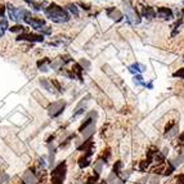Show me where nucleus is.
<instances>
[{
	"instance_id": "1",
	"label": "nucleus",
	"mask_w": 184,
	"mask_h": 184,
	"mask_svg": "<svg viewBox=\"0 0 184 184\" xmlns=\"http://www.w3.org/2000/svg\"><path fill=\"white\" fill-rule=\"evenodd\" d=\"M44 14H45L47 18H49L54 23H66L71 18L68 12L66 9H63L62 7H59L58 4H55V3L49 4L44 9Z\"/></svg>"
},
{
	"instance_id": "6",
	"label": "nucleus",
	"mask_w": 184,
	"mask_h": 184,
	"mask_svg": "<svg viewBox=\"0 0 184 184\" xmlns=\"http://www.w3.org/2000/svg\"><path fill=\"white\" fill-rule=\"evenodd\" d=\"M17 40H26V41H30V42H42L44 41V35L41 34H31V32H23L17 36Z\"/></svg>"
},
{
	"instance_id": "7",
	"label": "nucleus",
	"mask_w": 184,
	"mask_h": 184,
	"mask_svg": "<svg viewBox=\"0 0 184 184\" xmlns=\"http://www.w3.org/2000/svg\"><path fill=\"white\" fill-rule=\"evenodd\" d=\"M64 107H66V103H64L63 101H58V102L52 103L50 107H49V109H48V111H49V115H50L52 117H58L61 113L63 112Z\"/></svg>"
},
{
	"instance_id": "23",
	"label": "nucleus",
	"mask_w": 184,
	"mask_h": 184,
	"mask_svg": "<svg viewBox=\"0 0 184 184\" xmlns=\"http://www.w3.org/2000/svg\"><path fill=\"white\" fill-rule=\"evenodd\" d=\"M181 14H183V18H184V8L181 9Z\"/></svg>"
},
{
	"instance_id": "14",
	"label": "nucleus",
	"mask_w": 184,
	"mask_h": 184,
	"mask_svg": "<svg viewBox=\"0 0 184 184\" xmlns=\"http://www.w3.org/2000/svg\"><path fill=\"white\" fill-rule=\"evenodd\" d=\"M9 28V25H8V20L5 17L3 18H0V37H3L5 31Z\"/></svg>"
},
{
	"instance_id": "20",
	"label": "nucleus",
	"mask_w": 184,
	"mask_h": 184,
	"mask_svg": "<svg viewBox=\"0 0 184 184\" xmlns=\"http://www.w3.org/2000/svg\"><path fill=\"white\" fill-rule=\"evenodd\" d=\"M173 76H174V77H180V79H183V80H184V68L178 70L176 72H174V74H173Z\"/></svg>"
},
{
	"instance_id": "9",
	"label": "nucleus",
	"mask_w": 184,
	"mask_h": 184,
	"mask_svg": "<svg viewBox=\"0 0 184 184\" xmlns=\"http://www.w3.org/2000/svg\"><path fill=\"white\" fill-rule=\"evenodd\" d=\"M106 14H107V17H108V18L113 20L115 22H120V21H122V18H124L122 13H121L117 8H113V7L107 8V9H106Z\"/></svg>"
},
{
	"instance_id": "24",
	"label": "nucleus",
	"mask_w": 184,
	"mask_h": 184,
	"mask_svg": "<svg viewBox=\"0 0 184 184\" xmlns=\"http://www.w3.org/2000/svg\"><path fill=\"white\" fill-rule=\"evenodd\" d=\"M183 4H184V2H183Z\"/></svg>"
},
{
	"instance_id": "22",
	"label": "nucleus",
	"mask_w": 184,
	"mask_h": 184,
	"mask_svg": "<svg viewBox=\"0 0 184 184\" xmlns=\"http://www.w3.org/2000/svg\"><path fill=\"white\" fill-rule=\"evenodd\" d=\"M179 146H183L184 147V133L180 134V137H179Z\"/></svg>"
},
{
	"instance_id": "21",
	"label": "nucleus",
	"mask_w": 184,
	"mask_h": 184,
	"mask_svg": "<svg viewBox=\"0 0 184 184\" xmlns=\"http://www.w3.org/2000/svg\"><path fill=\"white\" fill-rule=\"evenodd\" d=\"M79 5H80L82 9H85V10H90V8H92L90 4H86V3H84V2H80Z\"/></svg>"
},
{
	"instance_id": "19",
	"label": "nucleus",
	"mask_w": 184,
	"mask_h": 184,
	"mask_svg": "<svg viewBox=\"0 0 184 184\" xmlns=\"http://www.w3.org/2000/svg\"><path fill=\"white\" fill-rule=\"evenodd\" d=\"M39 31L41 32V35H52V28L49 26H47V25L42 27V28H40Z\"/></svg>"
},
{
	"instance_id": "10",
	"label": "nucleus",
	"mask_w": 184,
	"mask_h": 184,
	"mask_svg": "<svg viewBox=\"0 0 184 184\" xmlns=\"http://www.w3.org/2000/svg\"><path fill=\"white\" fill-rule=\"evenodd\" d=\"M25 3H27L34 10H44L47 8V2L45 0H25Z\"/></svg>"
},
{
	"instance_id": "4",
	"label": "nucleus",
	"mask_w": 184,
	"mask_h": 184,
	"mask_svg": "<svg viewBox=\"0 0 184 184\" xmlns=\"http://www.w3.org/2000/svg\"><path fill=\"white\" fill-rule=\"evenodd\" d=\"M23 21H25L28 26H31L34 30H36V31H39L40 28H42V27L45 26V20H42V18H40V17H36V16H32L31 12H28V10H27V13L25 14Z\"/></svg>"
},
{
	"instance_id": "12",
	"label": "nucleus",
	"mask_w": 184,
	"mask_h": 184,
	"mask_svg": "<svg viewBox=\"0 0 184 184\" xmlns=\"http://www.w3.org/2000/svg\"><path fill=\"white\" fill-rule=\"evenodd\" d=\"M146 71V66L144 64H140V63H134L129 67V72L134 74V75H140L142 72Z\"/></svg>"
},
{
	"instance_id": "11",
	"label": "nucleus",
	"mask_w": 184,
	"mask_h": 184,
	"mask_svg": "<svg viewBox=\"0 0 184 184\" xmlns=\"http://www.w3.org/2000/svg\"><path fill=\"white\" fill-rule=\"evenodd\" d=\"M142 16L147 20H153L156 17V10L149 5H144L142 8Z\"/></svg>"
},
{
	"instance_id": "16",
	"label": "nucleus",
	"mask_w": 184,
	"mask_h": 184,
	"mask_svg": "<svg viewBox=\"0 0 184 184\" xmlns=\"http://www.w3.org/2000/svg\"><path fill=\"white\" fill-rule=\"evenodd\" d=\"M40 84H41V86H44L49 93H54V88H52V85L48 82L47 79H41L40 80Z\"/></svg>"
},
{
	"instance_id": "2",
	"label": "nucleus",
	"mask_w": 184,
	"mask_h": 184,
	"mask_svg": "<svg viewBox=\"0 0 184 184\" xmlns=\"http://www.w3.org/2000/svg\"><path fill=\"white\" fill-rule=\"evenodd\" d=\"M122 7H124V13H125V17L127 18L130 23L133 25H138L142 22V17L140 14L138 13V10L134 8V5L129 2V0H124L122 2Z\"/></svg>"
},
{
	"instance_id": "13",
	"label": "nucleus",
	"mask_w": 184,
	"mask_h": 184,
	"mask_svg": "<svg viewBox=\"0 0 184 184\" xmlns=\"http://www.w3.org/2000/svg\"><path fill=\"white\" fill-rule=\"evenodd\" d=\"M8 30H9L10 32H14V34H17V32H20V34L27 32V28H26L25 26H22L21 23H17V25H14V26L9 27V28H8Z\"/></svg>"
},
{
	"instance_id": "3",
	"label": "nucleus",
	"mask_w": 184,
	"mask_h": 184,
	"mask_svg": "<svg viewBox=\"0 0 184 184\" xmlns=\"http://www.w3.org/2000/svg\"><path fill=\"white\" fill-rule=\"evenodd\" d=\"M7 13H8L9 20H12L16 23H20V22L23 21L25 14L27 13V10L23 9V8H18V7H14L12 4H8L7 5Z\"/></svg>"
},
{
	"instance_id": "17",
	"label": "nucleus",
	"mask_w": 184,
	"mask_h": 184,
	"mask_svg": "<svg viewBox=\"0 0 184 184\" xmlns=\"http://www.w3.org/2000/svg\"><path fill=\"white\" fill-rule=\"evenodd\" d=\"M134 84L135 85H139V86H146V81H144V79L140 75H134Z\"/></svg>"
},
{
	"instance_id": "15",
	"label": "nucleus",
	"mask_w": 184,
	"mask_h": 184,
	"mask_svg": "<svg viewBox=\"0 0 184 184\" xmlns=\"http://www.w3.org/2000/svg\"><path fill=\"white\" fill-rule=\"evenodd\" d=\"M48 64H50V61H49L48 58H44V59L37 61V67H39V70H40V71H44V72H47L48 68H49Z\"/></svg>"
},
{
	"instance_id": "5",
	"label": "nucleus",
	"mask_w": 184,
	"mask_h": 184,
	"mask_svg": "<svg viewBox=\"0 0 184 184\" xmlns=\"http://www.w3.org/2000/svg\"><path fill=\"white\" fill-rule=\"evenodd\" d=\"M66 174V164L61 162L52 173V183L50 184H62Z\"/></svg>"
},
{
	"instance_id": "8",
	"label": "nucleus",
	"mask_w": 184,
	"mask_h": 184,
	"mask_svg": "<svg viewBox=\"0 0 184 184\" xmlns=\"http://www.w3.org/2000/svg\"><path fill=\"white\" fill-rule=\"evenodd\" d=\"M156 17H159L161 20H173L174 18V13L170 8H166V7H159L157 10H156Z\"/></svg>"
},
{
	"instance_id": "25",
	"label": "nucleus",
	"mask_w": 184,
	"mask_h": 184,
	"mask_svg": "<svg viewBox=\"0 0 184 184\" xmlns=\"http://www.w3.org/2000/svg\"><path fill=\"white\" fill-rule=\"evenodd\" d=\"M183 61H184V59H183Z\"/></svg>"
},
{
	"instance_id": "18",
	"label": "nucleus",
	"mask_w": 184,
	"mask_h": 184,
	"mask_svg": "<svg viewBox=\"0 0 184 184\" xmlns=\"http://www.w3.org/2000/svg\"><path fill=\"white\" fill-rule=\"evenodd\" d=\"M67 8H68V10L74 14L75 17H79V8H77V5L76 4H72V3H70L68 5H67Z\"/></svg>"
}]
</instances>
